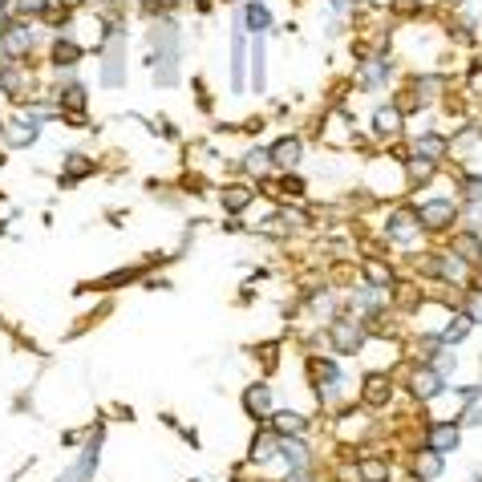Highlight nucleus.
I'll list each match as a JSON object with an SVG mask.
<instances>
[{"mask_svg":"<svg viewBox=\"0 0 482 482\" xmlns=\"http://www.w3.org/2000/svg\"><path fill=\"white\" fill-rule=\"evenodd\" d=\"M454 199H430V203H421L418 207V223L421 227H430V231H442L454 223Z\"/></svg>","mask_w":482,"mask_h":482,"instance_id":"nucleus-1","label":"nucleus"},{"mask_svg":"<svg viewBox=\"0 0 482 482\" xmlns=\"http://www.w3.org/2000/svg\"><path fill=\"white\" fill-rule=\"evenodd\" d=\"M268 154H272L276 166H296V162H300V142H296V138H280Z\"/></svg>","mask_w":482,"mask_h":482,"instance_id":"nucleus-2","label":"nucleus"},{"mask_svg":"<svg viewBox=\"0 0 482 482\" xmlns=\"http://www.w3.org/2000/svg\"><path fill=\"white\" fill-rule=\"evenodd\" d=\"M454 446H458V426H450V421H446V426H433V430H430V450H433V454L454 450Z\"/></svg>","mask_w":482,"mask_h":482,"instance_id":"nucleus-3","label":"nucleus"},{"mask_svg":"<svg viewBox=\"0 0 482 482\" xmlns=\"http://www.w3.org/2000/svg\"><path fill=\"white\" fill-rule=\"evenodd\" d=\"M243 406H248V413H256V418L268 413V409H272V389H268V385H251L248 397H243Z\"/></svg>","mask_w":482,"mask_h":482,"instance_id":"nucleus-4","label":"nucleus"},{"mask_svg":"<svg viewBox=\"0 0 482 482\" xmlns=\"http://www.w3.org/2000/svg\"><path fill=\"white\" fill-rule=\"evenodd\" d=\"M333 336H336V345L345 348V353H348V348H357V345H361V328H357V324H336V328H333Z\"/></svg>","mask_w":482,"mask_h":482,"instance_id":"nucleus-5","label":"nucleus"},{"mask_svg":"<svg viewBox=\"0 0 482 482\" xmlns=\"http://www.w3.org/2000/svg\"><path fill=\"white\" fill-rule=\"evenodd\" d=\"M438 389H442V381H438V373H430V369H426V373H418V377H413V393H418V397H433Z\"/></svg>","mask_w":482,"mask_h":482,"instance_id":"nucleus-6","label":"nucleus"},{"mask_svg":"<svg viewBox=\"0 0 482 482\" xmlns=\"http://www.w3.org/2000/svg\"><path fill=\"white\" fill-rule=\"evenodd\" d=\"M413 223H418V215H406V211H397L393 219H389V227H393L397 239H409V235H413Z\"/></svg>","mask_w":482,"mask_h":482,"instance_id":"nucleus-7","label":"nucleus"},{"mask_svg":"<svg viewBox=\"0 0 482 482\" xmlns=\"http://www.w3.org/2000/svg\"><path fill=\"white\" fill-rule=\"evenodd\" d=\"M276 433H304V418L300 413H280L276 418Z\"/></svg>","mask_w":482,"mask_h":482,"instance_id":"nucleus-8","label":"nucleus"},{"mask_svg":"<svg viewBox=\"0 0 482 482\" xmlns=\"http://www.w3.org/2000/svg\"><path fill=\"white\" fill-rule=\"evenodd\" d=\"M223 203H227L231 211H243V207L251 203V191H248V186H231V191L223 195Z\"/></svg>","mask_w":482,"mask_h":482,"instance_id":"nucleus-9","label":"nucleus"},{"mask_svg":"<svg viewBox=\"0 0 482 482\" xmlns=\"http://www.w3.org/2000/svg\"><path fill=\"white\" fill-rule=\"evenodd\" d=\"M377 130H381V134H397V130H401V114H397V110H381V114H377Z\"/></svg>","mask_w":482,"mask_h":482,"instance_id":"nucleus-10","label":"nucleus"},{"mask_svg":"<svg viewBox=\"0 0 482 482\" xmlns=\"http://www.w3.org/2000/svg\"><path fill=\"white\" fill-rule=\"evenodd\" d=\"M365 401H369V406H381L385 401V377H369V381H365Z\"/></svg>","mask_w":482,"mask_h":482,"instance_id":"nucleus-11","label":"nucleus"},{"mask_svg":"<svg viewBox=\"0 0 482 482\" xmlns=\"http://www.w3.org/2000/svg\"><path fill=\"white\" fill-rule=\"evenodd\" d=\"M470 324H474L470 316H454V321H450V328L442 333V341H462V336L470 333Z\"/></svg>","mask_w":482,"mask_h":482,"instance_id":"nucleus-12","label":"nucleus"},{"mask_svg":"<svg viewBox=\"0 0 482 482\" xmlns=\"http://www.w3.org/2000/svg\"><path fill=\"white\" fill-rule=\"evenodd\" d=\"M438 470H442V458L433 454V450H430L426 458H418V474H421V478H433Z\"/></svg>","mask_w":482,"mask_h":482,"instance_id":"nucleus-13","label":"nucleus"},{"mask_svg":"<svg viewBox=\"0 0 482 482\" xmlns=\"http://www.w3.org/2000/svg\"><path fill=\"white\" fill-rule=\"evenodd\" d=\"M454 248H458V251H466L470 263H474V260L482 256V251H478V239H474V235H462V239H454Z\"/></svg>","mask_w":482,"mask_h":482,"instance_id":"nucleus-14","label":"nucleus"},{"mask_svg":"<svg viewBox=\"0 0 482 482\" xmlns=\"http://www.w3.org/2000/svg\"><path fill=\"white\" fill-rule=\"evenodd\" d=\"M248 21H251V29H268V21H272V16H268V9H263V4H251Z\"/></svg>","mask_w":482,"mask_h":482,"instance_id":"nucleus-15","label":"nucleus"},{"mask_svg":"<svg viewBox=\"0 0 482 482\" xmlns=\"http://www.w3.org/2000/svg\"><path fill=\"white\" fill-rule=\"evenodd\" d=\"M365 272H369V280H373V284H389V280H393V276L385 272L381 263H369V268H365Z\"/></svg>","mask_w":482,"mask_h":482,"instance_id":"nucleus-16","label":"nucleus"},{"mask_svg":"<svg viewBox=\"0 0 482 482\" xmlns=\"http://www.w3.org/2000/svg\"><path fill=\"white\" fill-rule=\"evenodd\" d=\"M365 478H369V482H381V478H385V462H365Z\"/></svg>","mask_w":482,"mask_h":482,"instance_id":"nucleus-17","label":"nucleus"},{"mask_svg":"<svg viewBox=\"0 0 482 482\" xmlns=\"http://www.w3.org/2000/svg\"><path fill=\"white\" fill-rule=\"evenodd\" d=\"M268 162H272V154H268V150H256V154L248 159V166H251V171H263Z\"/></svg>","mask_w":482,"mask_h":482,"instance_id":"nucleus-18","label":"nucleus"},{"mask_svg":"<svg viewBox=\"0 0 482 482\" xmlns=\"http://www.w3.org/2000/svg\"><path fill=\"white\" fill-rule=\"evenodd\" d=\"M284 454H288V462H292V466H304V446H284Z\"/></svg>","mask_w":482,"mask_h":482,"instance_id":"nucleus-19","label":"nucleus"},{"mask_svg":"<svg viewBox=\"0 0 482 482\" xmlns=\"http://www.w3.org/2000/svg\"><path fill=\"white\" fill-rule=\"evenodd\" d=\"M251 458H260V462H263V458H272V438H263V442L251 446Z\"/></svg>","mask_w":482,"mask_h":482,"instance_id":"nucleus-20","label":"nucleus"},{"mask_svg":"<svg viewBox=\"0 0 482 482\" xmlns=\"http://www.w3.org/2000/svg\"><path fill=\"white\" fill-rule=\"evenodd\" d=\"M466 195L470 199H482V179H466Z\"/></svg>","mask_w":482,"mask_h":482,"instance_id":"nucleus-21","label":"nucleus"},{"mask_svg":"<svg viewBox=\"0 0 482 482\" xmlns=\"http://www.w3.org/2000/svg\"><path fill=\"white\" fill-rule=\"evenodd\" d=\"M21 9H33V13H41V9H45V0H21Z\"/></svg>","mask_w":482,"mask_h":482,"instance_id":"nucleus-22","label":"nucleus"},{"mask_svg":"<svg viewBox=\"0 0 482 482\" xmlns=\"http://www.w3.org/2000/svg\"><path fill=\"white\" fill-rule=\"evenodd\" d=\"M0 4H9V0H0Z\"/></svg>","mask_w":482,"mask_h":482,"instance_id":"nucleus-23","label":"nucleus"},{"mask_svg":"<svg viewBox=\"0 0 482 482\" xmlns=\"http://www.w3.org/2000/svg\"><path fill=\"white\" fill-rule=\"evenodd\" d=\"M478 482H482V474H478Z\"/></svg>","mask_w":482,"mask_h":482,"instance_id":"nucleus-24","label":"nucleus"}]
</instances>
